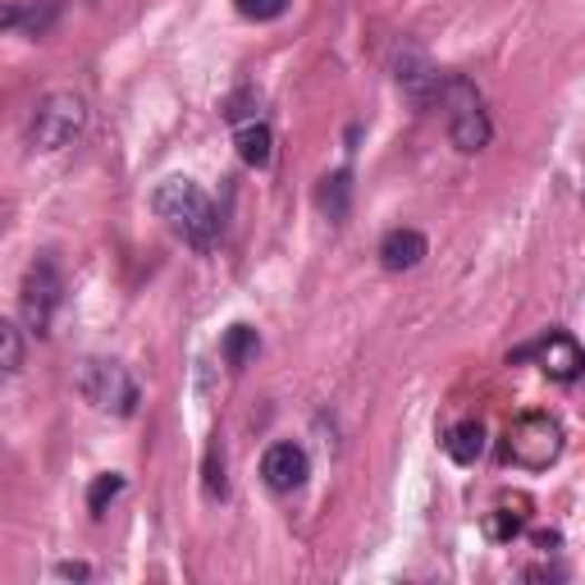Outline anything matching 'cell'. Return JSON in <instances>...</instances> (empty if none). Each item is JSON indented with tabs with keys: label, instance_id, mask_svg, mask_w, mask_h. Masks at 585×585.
<instances>
[{
	"label": "cell",
	"instance_id": "30bf717a",
	"mask_svg": "<svg viewBox=\"0 0 585 585\" xmlns=\"http://www.w3.org/2000/svg\"><path fill=\"white\" fill-rule=\"evenodd\" d=\"M426 252H430V242H426V234H416V229H394V234H385V242H380V261H385V270H416L426 261Z\"/></svg>",
	"mask_w": 585,
	"mask_h": 585
},
{
	"label": "cell",
	"instance_id": "ffe728a7",
	"mask_svg": "<svg viewBox=\"0 0 585 585\" xmlns=\"http://www.w3.org/2000/svg\"><path fill=\"white\" fill-rule=\"evenodd\" d=\"M206 494L225 498V457L211 448V463H206Z\"/></svg>",
	"mask_w": 585,
	"mask_h": 585
},
{
	"label": "cell",
	"instance_id": "9a60e30c",
	"mask_svg": "<svg viewBox=\"0 0 585 585\" xmlns=\"http://www.w3.org/2000/svg\"><path fill=\"white\" fill-rule=\"evenodd\" d=\"M257 357V329H247V325H234L229 334H225V361L234 366V370H242L247 361Z\"/></svg>",
	"mask_w": 585,
	"mask_h": 585
},
{
	"label": "cell",
	"instance_id": "7c38bea8",
	"mask_svg": "<svg viewBox=\"0 0 585 585\" xmlns=\"http://www.w3.org/2000/svg\"><path fill=\"white\" fill-rule=\"evenodd\" d=\"M444 448H448V457H453L457 467H472L476 457L485 453V426H480V422H457V426L448 430Z\"/></svg>",
	"mask_w": 585,
	"mask_h": 585
},
{
	"label": "cell",
	"instance_id": "4fadbf2b",
	"mask_svg": "<svg viewBox=\"0 0 585 585\" xmlns=\"http://www.w3.org/2000/svg\"><path fill=\"white\" fill-rule=\"evenodd\" d=\"M238 156L252 165V170H266V165L275 160V138H270V129L257 119V123H242L238 129Z\"/></svg>",
	"mask_w": 585,
	"mask_h": 585
},
{
	"label": "cell",
	"instance_id": "277c9868",
	"mask_svg": "<svg viewBox=\"0 0 585 585\" xmlns=\"http://www.w3.org/2000/svg\"><path fill=\"white\" fill-rule=\"evenodd\" d=\"M439 106H444V119H448V138L457 151H485L489 147V115L480 106V92L472 88L467 78H444V92H439Z\"/></svg>",
	"mask_w": 585,
	"mask_h": 585
},
{
	"label": "cell",
	"instance_id": "8992f818",
	"mask_svg": "<svg viewBox=\"0 0 585 585\" xmlns=\"http://www.w3.org/2000/svg\"><path fill=\"white\" fill-rule=\"evenodd\" d=\"M60 307V275L51 261H32L23 275V320L32 325V334H51Z\"/></svg>",
	"mask_w": 585,
	"mask_h": 585
},
{
	"label": "cell",
	"instance_id": "9c48e42d",
	"mask_svg": "<svg viewBox=\"0 0 585 585\" xmlns=\"http://www.w3.org/2000/svg\"><path fill=\"white\" fill-rule=\"evenodd\" d=\"M311 476V463L298 444H270L266 457H261V480L275 489V494H292L303 489Z\"/></svg>",
	"mask_w": 585,
	"mask_h": 585
},
{
	"label": "cell",
	"instance_id": "e0dca14e",
	"mask_svg": "<svg viewBox=\"0 0 585 585\" xmlns=\"http://www.w3.org/2000/svg\"><path fill=\"white\" fill-rule=\"evenodd\" d=\"M119 494H123V476H119V472H106V476H97L92 489H88V508L101 517L106 504H110V498H119Z\"/></svg>",
	"mask_w": 585,
	"mask_h": 585
},
{
	"label": "cell",
	"instance_id": "ba28073f",
	"mask_svg": "<svg viewBox=\"0 0 585 585\" xmlns=\"http://www.w3.org/2000/svg\"><path fill=\"white\" fill-rule=\"evenodd\" d=\"M394 69H398V73H394V78H398V88L407 92V101H412L416 110H430V106L439 101V92H444V73H435L430 60H426L422 51H412V47H407V51L398 56Z\"/></svg>",
	"mask_w": 585,
	"mask_h": 585
},
{
	"label": "cell",
	"instance_id": "3957f363",
	"mask_svg": "<svg viewBox=\"0 0 585 585\" xmlns=\"http://www.w3.org/2000/svg\"><path fill=\"white\" fill-rule=\"evenodd\" d=\"M78 394L88 398L97 412H110V416H133L142 394H138V380L129 375V366L119 361H106V357H88L78 366Z\"/></svg>",
	"mask_w": 585,
	"mask_h": 585
},
{
	"label": "cell",
	"instance_id": "ac0fdd59",
	"mask_svg": "<svg viewBox=\"0 0 585 585\" xmlns=\"http://www.w3.org/2000/svg\"><path fill=\"white\" fill-rule=\"evenodd\" d=\"M0 353H6V375H19L23 366V339H19V325H0Z\"/></svg>",
	"mask_w": 585,
	"mask_h": 585
},
{
	"label": "cell",
	"instance_id": "d6986e66",
	"mask_svg": "<svg viewBox=\"0 0 585 585\" xmlns=\"http://www.w3.org/2000/svg\"><path fill=\"white\" fill-rule=\"evenodd\" d=\"M284 10H288V0H238V14L242 19H257V23L279 19Z\"/></svg>",
	"mask_w": 585,
	"mask_h": 585
},
{
	"label": "cell",
	"instance_id": "5b68a950",
	"mask_svg": "<svg viewBox=\"0 0 585 585\" xmlns=\"http://www.w3.org/2000/svg\"><path fill=\"white\" fill-rule=\"evenodd\" d=\"M82 123H88V106H82V97L51 92V97H41V106L32 110L28 138H32L37 151H60L82 133Z\"/></svg>",
	"mask_w": 585,
	"mask_h": 585
},
{
	"label": "cell",
	"instance_id": "5bb4252c",
	"mask_svg": "<svg viewBox=\"0 0 585 585\" xmlns=\"http://www.w3.org/2000/svg\"><path fill=\"white\" fill-rule=\"evenodd\" d=\"M348 197H353V175H348V170L325 175L320 188H316V206H320L329 220H344V216H348Z\"/></svg>",
	"mask_w": 585,
	"mask_h": 585
},
{
	"label": "cell",
	"instance_id": "6da1fadb",
	"mask_svg": "<svg viewBox=\"0 0 585 585\" xmlns=\"http://www.w3.org/2000/svg\"><path fill=\"white\" fill-rule=\"evenodd\" d=\"M151 211L170 225L188 247L197 252H211L216 238H220V211L216 201L206 197L192 179H165L156 192H151Z\"/></svg>",
	"mask_w": 585,
	"mask_h": 585
},
{
	"label": "cell",
	"instance_id": "2e32d148",
	"mask_svg": "<svg viewBox=\"0 0 585 585\" xmlns=\"http://www.w3.org/2000/svg\"><path fill=\"white\" fill-rule=\"evenodd\" d=\"M485 535L489 539H513V535H522V513H513V508H494V513H485Z\"/></svg>",
	"mask_w": 585,
	"mask_h": 585
},
{
	"label": "cell",
	"instance_id": "7a4b0ae2",
	"mask_svg": "<svg viewBox=\"0 0 585 585\" xmlns=\"http://www.w3.org/2000/svg\"><path fill=\"white\" fill-rule=\"evenodd\" d=\"M504 457L526 472H545L563 457V426L549 412H526L504 435Z\"/></svg>",
	"mask_w": 585,
	"mask_h": 585
},
{
	"label": "cell",
	"instance_id": "52a82bcc",
	"mask_svg": "<svg viewBox=\"0 0 585 585\" xmlns=\"http://www.w3.org/2000/svg\"><path fill=\"white\" fill-rule=\"evenodd\" d=\"M513 357H535L539 361V370L549 375V380H576V375L585 370V353H581V344L572 339V334H563V329H554V334H545L539 344H531V348H522V353H513Z\"/></svg>",
	"mask_w": 585,
	"mask_h": 585
},
{
	"label": "cell",
	"instance_id": "44dd1931",
	"mask_svg": "<svg viewBox=\"0 0 585 585\" xmlns=\"http://www.w3.org/2000/svg\"><path fill=\"white\" fill-rule=\"evenodd\" d=\"M56 576H65V581H88L92 572L82 567V563H60V567H56Z\"/></svg>",
	"mask_w": 585,
	"mask_h": 585
},
{
	"label": "cell",
	"instance_id": "8fae6325",
	"mask_svg": "<svg viewBox=\"0 0 585 585\" xmlns=\"http://www.w3.org/2000/svg\"><path fill=\"white\" fill-rule=\"evenodd\" d=\"M65 10V0H28V6H10L6 10V28H23L28 37H41Z\"/></svg>",
	"mask_w": 585,
	"mask_h": 585
}]
</instances>
